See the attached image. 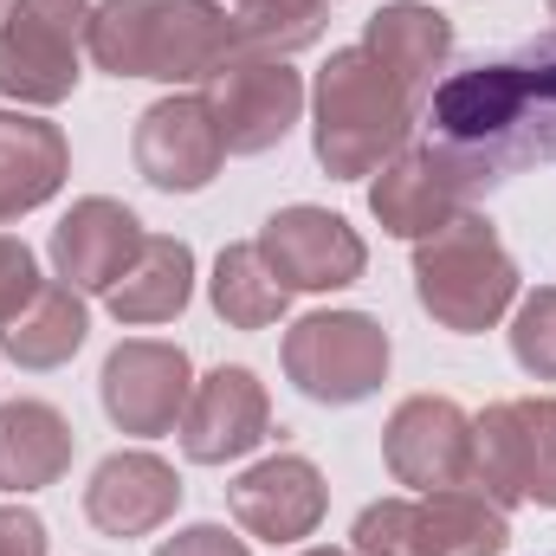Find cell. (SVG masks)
<instances>
[{"instance_id":"obj_9","label":"cell","mask_w":556,"mask_h":556,"mask_svg":"<svg viewBox=\"0 0 556 556\" xmlns=\"http://www.w3.org/2000/svg\"><path fill=\"white\" fill-rule=\"evenodd\" d=\"M207 111L220 124L227 155H266L291 137L298 111H304V78L285 65V59H260V52H240L227 59L214 78H207Z\"/></svg>"},{"instance_id":"obj_22","label":"cell","mask_w":556,"mask_h":556,"mask_svg":"<svg viewBox=\"0 0 556 556\" xmlns=\"http://www.w3.org/2000/svg\"><path fill=\"white\" fill-rule=\"evenodd\" d=\"M188 291H194L188 240H142V253L124 266V278L104 291V304L117 324H168V317H181Z\"/></svg>"},{"instance_id":"obj_31","label":"cell","mask_w":556,"mask_h":556,"mask_svg":"<svg viewBox=\"0 0 556 556\" xmlns=\"http://www.w3.org/2000/svg\"><path fill=\"white\" fill-rule=\"evenodd\" d=\"M551 20H556V0H551Z\"/></svg>"},{"instance_id":"obj_21","label":"cell","mask_w":556,"mask_h":556,"mask_svg":"<svg viewBox=\"0 0 556 556\" xmlns=\"http://www.w3.org/2000/svg\"><path fill=\"white\" fill-rule=\"evenodd\" d=\"M72 466V427L46 402H7L0 408V492H39L59 485Z\"/></svg>"},{"instance_id":"obj_4","label":"cell","mask_w":556,"mask_h":556,"mask_svg":"<svg viewBox=\"0 0 556 556\" xmlns=\"http://www.w3.org/2000/svg\"><path fill=\"white\" fill-rule=\"evenodd\" d=\"M415 291L420 311L440 324V330H459V337H479L492 330L511 298H518V266L511 253L498 247V227L485 214H459L446 220L440 233H427L415 253Z\"/></svg>"},{"instance_id":"obj_29","label":"cell","mask_w":556,"mask_h":556,"mask_svg":"<svg viewBox=\"0 0 556 556\" xmlns=\"http://www.w3.org/2000/svg\"><path fill=\"white\" fill-rule=\"evenodd\" d=\"M0 556H46V525L26 505H0Z\"/></svg>"},{"instance_id":"obj_24","label":"cell","mask_w":556,"mask_h":556,"mask_svg":"<svg viewBox=\"0 0 556 556\" xmlns=\"http://www.w3.org/2000/svg\"><path fill=\"white\" fill-rule=\"evenodd\" d=\"M214 311L233 324V330H266L285 317V285L273 278V266L260 260V247H227L220 266H214Z\"/></svg>"},{"instance_id":"obj_14","label":"cell","mask_w":556,"mask_h":556,"mask_svg":"<svg viewBox=\"0 0 556 556\" xmlns=\"http://www.w3.org/2000/svg\"><path fill=\"white\" fill-rule=\"evenodd\" d=\"M104 415L117 420L124 433H168L181 427V408L194 395V376H188V356L175 343H117L104 356Z\"/></svg>"},{"instance_id":"obj_18","label":"cell","mask_w":556,"mask_h":556,"mask_svg":"<svg viewBox=\"0 0 556 556\" xmlns=\"http://www.w3.org/2000/svg\"><path fill=\"white\" fill-rule=\"evenodd\" d=\"M175 505H181V479L155 453H111L85 485V518L104 538H149L175 518Z\"/></svg>"},{"instance_id":"obj_30","label":"cell","mask_w":556,"mask_h":556,"mask_svg":"<svg viewBox=\"0 0 556 556\" xmlns=\"http://www.w3.org/2000/svg\"><path fill=\"white\" fill-rule=\"evenodd\" d=\"M304 556H350V551H304Z\"/></svg>"},{"instance_id":"obj_5","label":"cell","mask_w":556,"mask_h":556,"mask_svg":"<svg viewBox=\"0 0 556 556\" xmlns=\"http://www.w3.org/2000/svg\"><path fill=\"white\" fill-rule=\"evenodd\" d=\"M356 556H498L511 544L505 505H492L472 485L382 498L356 518Z\"/></svg>"},{"instance_id":"obj_17","label":"cell","mask_w":556,"mask_h":556,"mask_svg":"<svg viewBox=\"0 0 556 556\" xmlns=\"http://www.w3.org/2000/svg\"><path fill=\"white\" fill-rule=\"evenodd\" d=\"M142 220L124 207V201H111V194H91V201H78L59 227H52V266L59 278L72 285V291H111L124 266L142 253Z\"/></svg>"},{"instance_id":"obj_11","label":"cell","mask_w":556,"mask_h":556,"mask_svg":"<svg viewBox=\"0 0 556 556\" xmlns=\"http://www.w3.org/2000/svg\"><path fill=\"white\" fill-rule=\"evenodd\" d=\"M130 155H137V175L162 194H194L220 175V124L207 111V98L181 91V98H162L137 117V137H130Z\"/></svg>"},{"instance_id":"obj_10","label":"cell","mask_w":556,"mask_h":556,"mask_svg":"<svg viewBox=\"0 0 556 556\" xmlns=\"http://www.w3.org/2000/svg\"><path fill=\"white\" fill-rule=\"evenodd\" d=\"M253 247L285 291H337V285H356L369 266L363 233L330 207H278Z\"/></svg>"},{"instance_id":"obj_28","label":"cell","mask_w":556,"mask_h":556,"mask_svg":"<svg viewBox=\"0 0 556 556\" xmlns=\"http://www.w3.org/2000/svg\"><path fill=\"white\" fill-rule=\"evenodd\" d=\"M155 556H253V551L233 531H220V525H188L168 544H155Z\"/></svg>"},{"instance_id":"obj_32","label":"cell","mask_w":556,"mask_h":556,"mask_svg":"<svg viewBox=\"0 0 556 556\" xmlns=\"http://www.w3.org/2000/svg\"><path fill=\"white\" fill-rule=\"evenodd\" d=\"M0 7H7V0H0Z\"/></svg>"},{"instance_id":"obj_2","label":"cell","mask_w":556,"mask_h":556,"mask_svg":"<svg viewBox=\"0 0 556 556\" xmlns=\"http://www.w3.org/2000/svg\"><path fill=\"white\" fill-rule=\"evenodd\" d=\"M85 52L111 78L207 85L247 46H240V20L214 0H104L85 20Z\"/></svg>"},{"instance_id":"obj_13","label":"cell","mask_w":556,"mask_h":556,"mask_svg":"<svg viewBox=\"0 0 556 556\" xmlns=\"http://www.w3.org/2000/svg\"><path fill=\"white\" fill-rule=\"evenodd\" d=\"M181 453L194 466H227V459H247L266 433H273V402H266V382L253 369H214L194 382L188 408H181Z\"/></svg>"},{"instance_id":"obj_15","label":"cell","mask_w":556,"mask_h":556,"mask_svg":"<svg viewBox=\"0 0 556 556\" xmlns=\"http://www.w3.org/2000/svg\"><path fill=\"white\" fill-rule=\"evenodd\" d=\"M472 194H479V188H472L433 142H420V149H402L395 162H382V175H376V188H369V214H376L382 233H395V240H427V233H440L446 220H459Z\"/></svg>"},{"instance_id":"obj_6","label":"cell","mask_w":556,"mask_h":556,"mask_svg":"<svg viewBox=\"0 0 556 556\" xmlns=\"http://www.w3.org/2000/svg\"><path fill=\"white\" fill-rule=\"evenodd\" d=\"M285 376L324 408L369 402L389 382V330L369 311H311L285 330Z\"/></svg>"},{"instance_id":"obj_7","label":"cell","mask_w":556,"mask_h":556,"mask_svg":"<svg viewBox=\"0 0 556 556\" xmlns=\"http://www.w3.org/2000/svg\"><path fill=\"white\" fill-rule=\"evenodd\" d=\"M472 492L556 511V402H498L472 420Z\"/></svg>"},{"instance_id":"obj_20","label":"cell","mask_w":556,"mask_h":556,"mask_svg":"<svg viewBox=\"0 0 556 556\" xmlns=\"http://www.w3.org/2000/svg\"><path fill=\"white\" fill-rule=\"evenodd\" d=\"M65 168H72V149L59 137V124L0 111V220L52 201L65 188Z\"/></svg>"},{"instance_id":"obj_27","label":"cell","mask_w":556,"mask_h":556,"mask_svg":"<svg viewBox=\"0 0 556 556\" xmlns=\"http://www.w3.org/2000/svg\"><path fill=\"white\" fill-rule=\"evenodd\" d=\"M39 285H46V278H39V266H33L26 240H7V233H0V330L39 298Z\"/></svg>"},{"instance_id":"obj_26","label":"cell","mask_w":556,"mask_h":556,"mask_svg":"<svg viewBox=\"0 0 556 556\" xmlns=\"http://www.w3.org/2000/svg\"><path fill=\"white\" fill-rule=\"evenodd\" d=\"M511 356L518 369H531L538 382H556V285L531 291L511 317Z\"/></svg>"},{"instance_id":"obj_1","label":"cell","mask_w":556,"mask_h":556,"mask_svg":"<svg viewBox=\"0 0 556 556\" xmlns=\"http://www.w3.org/2000/svg\"><path fill=\"white\" fill-rule=\"evenodd\" d=\"M427 130L472 188L556 162V33L440 78L427 91Z\"/></svg>"},{"instance_id":"obj_19","label":"cell","mask_w":556,"mask_h":556,"mask_svg":"<svg viewBox=\"0 0 556 556\" xmlns=\"http://www.w3.org/2000/svg\"><path fill=\"white\" fill-rule=\"evenodd\" d=\"M363 52H369L402 91L427 98L433 78H440L446 59H453V26H446V13H433V7H420V0H395V7H382V13H369Z\"/></svg>"},{"instance_id":"obj_12","label":"cell","mask_w":556,"mask_h":556,"mask_svg":"<svg viewBox=\"0 0 556 556\" xmlns=\"http://www.w3.org/2000/svg\"><path fill=\"white\" fill-rule=\"evenodd\" d=\"M389 472L415 492L472 485V415L446 395H408L382 427Z\"/></svg>"},{"instance_id":"obj_8","label":"cell","mask_w":556,"mask_h":556,"mask_svg":"<svg viewBox=\"0 0 556 556\" xmlns=\"http://www.w3.org/2000/svg\"><path fill=\"white\" fill-rule=\"evenodd\" d=\"M85 20V0H20L0 20V98L65 104L78 91Z\"/></svg>"},{"instance_id":"obj_25","label":"cell","mask_w":556,"mask_h":556,"mask_svg":"<svg viewBox=\"0 0 556 556\" xmlns=\"http://www.w3.org/2000/svg\"><path fill=\"white\" fill-rule=\"evenodd\" d=\"M324 7H330V0H233L240 46L260 52V59H291V52L317 46Z\"/></svg>"},{"instance_id":"obj_3","label":"cell","mask_w":556,"mask_h":556,"mask_svg":"<svg viewBox=\"0 0 556 556\" xmlns=\"http://www.w3.org/2000/svg\"><path fill=\"white\" fill-rule=\"evenodd\" d=\"M415 91H402L363 46H343L330 52V65L317 72V162L337 175V181H356V175H376L382 162H395L408 149L415 130Z\"/></svg>"},{"instance_id":"obj_16","label":"cell","mask_w":556,"mask_h":556,"mask_svg":"<svg viewBox=\"0 0 556 556\" xmlns=\"http://www.w3.org/2000/svg\"><path fill=\"white\" fill-rule=\"evenodd\" d=\"M227 505H233L247 538L298 544V538H311L324 525V472L304 453H278V459H260L253 472L233 479Z\"/></svg>"},{"instance_id":"obj_23","label":"cell","mask_w":556,"mask_h":556,"mask_svg":"<svg viewBox=\"0 0 556 556\" xmlns=\"http://www.w3.org/2000/svg\"><path fill=\"white\" fill-rule=\"evenodd\" d=\"M85 298L59 278V285H39V298L0 330V350L20 363V369H59V363H72L78 356V343H85Z\"/></svg>"}]
</instances>
